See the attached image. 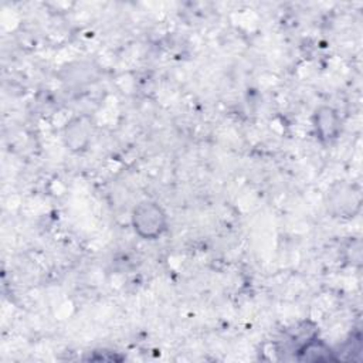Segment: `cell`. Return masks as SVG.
Wrapping results in <instances>:
<instances>
[{
	"label": "cell",
	"instance_id": "cell-3",
	"mask_svg": "<svg viewBox=\"0 0 363 363\" xmlns=\"http://www.w3.org/2000/svg\"><path fill=\"white\" fill-rule=\"evenodd\" d=\"M299 360H311V362H322V360H332L335 359L332 356V350L328 345H325L322 340L316 339L315 336L305 342L302 346L296 349Z\"/></svg>",
	"mask_w": 363,
	"mask_h": 363
},
{
	"label": "cell",
	"instance_id": "cell-2",
	"mask_svg": "<svg viewBox=\"0 0 363 363\" xmlns=\"http://www.w3.org/2000/svg\"><path fill=\"white\" fill-rule=\"evenodd\" d=\"M313 126L320 140L336 139L340 132V118L330 106H320L313 113Z\"/></svg>",
	"mask_w": 363,
	"mask_h": 363
},
{
	"label": "cell",
	"instance_id": "cell-1",
	"mask_svg": "<svg viewBox=\"0 0 363 363\" xmlns=\"http://www.w3.org/2000/svg\"><path fill=\"white\" fill-rule=\"evenodd\" d=\"M135 233L145 240L159 238L167 228V214L160 204L152 200L140 201L130 216Z\"/></svg>",
	"mask_w": 363,
	"mask_h": 363
}]
</instances>
